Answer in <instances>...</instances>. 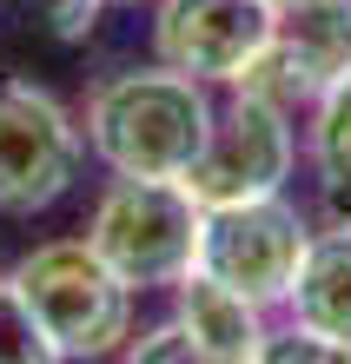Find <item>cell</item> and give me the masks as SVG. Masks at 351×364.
Returning a JSON list of instances; mask_svg holds the SVG:
<instances>
[{
	"label": "cell",
	"instance_id": "6da1fadb",
	"mask_svg": "<svg viewBox=\"0 0 351 364\" xmlns=\"http://www.w3.org/2000/svg\"><path fill=\"white\" fill-rule=\"evenodd\" d=\"M86 153L106 173H140V179H179L212 133V100L206 80L179 67H133L100 80L86 100Z\"/></svg>",
	"mask_w": 351,
	"mask_h": 364
},
{
	"label": "cell",
	"instance_id": "7a4b0ae2",
	"mask_svg": "<svg viewBox=\"0 0 351 364\" xmlns=\"http://www.w3.org/2000/svg\"><path fill=\"white\" fill-rule=\"evenodd\" d=\"M14 291L33 305L53 358H106L133 338V285L86 239H47L14 265Z\"/></svg>",
	"mask_w": 351,
	"mask_h": 364
},
{
	"label": "cell",
	"instance_id": "3957f363",
	"mask_svg": "<svg viewBox=\"0 0 351 364\" xmlns=\"http://www.w3.org/2000/svg\"><path fill=\"white\" fill-rule=\"evenodd\" d=\"M199 219H206V205L179 179L113 173V186L100 192L93 219H86V245L133 291H159V285L172 291L199 265Z\"/></svg>",
	"mask_w": 351,
	"mask_h": 364
},
{
	"label": "cell",
	"instance_id": "277c9868",
	"mask_svg": "<svg viewBox=\"0 0 351 364\" xmlns=\"http://www.w3.org/2000/svg\"><path fill=\"white\" fill-rule=\"evenodd\" d=\"M305 239H312V225H305V212L285 192L206 205V219H199V272H212L232 291H246L258 311H272L292 291Z\"/></svg>",
	"mask_w": 351,
	"mask_h": 364
},
{
	"label": "cell",
	"instance_id": "5b68a950",
	"mask_svg": "<svg viewBox=\"0 0 351 364\" xmlns=\"http://www.w3.org/2000/svg\"><path fill=\"white\" fill-rule=\"evenodd\" d=\"M298 159V133L292 113L272 100H258L246 87H232L226 106H212V133L199 146V159L179 173V186L199 205H232V199H266V192H285Z\"/></svg>",
	"mask_w": 351,
	"mask_h": 364
},
{
	"label": "cell",
	"instance_id": "8992f818",
	"mask_svg": "<svg viewBox=\"0 0 351 364\" xmlns=\"http://www.w3.org/2000/svg\"><path fill=\"white\" fill-rule=\"evenodd\" d=\"M80 119L47 87H27V80L0 87V212L27 219L67 199V186L80 179Z\"/></svg>",
	"mask_w": 351,
	"mask_h": 364
},
{
	"label": "cell",
	"instance_id": "52a82bcc",
	"mask_svg": "<svg viewBox=\"0 0 351 364\" xmlns=\"http://www.w3.org/2000/svg\"><path fill=\"white\" fill-rule=\"evenodd\" d=\"M338 73H351V0H278L272 40L232 80L258 100L305 113Z\"/></svg>",
	"mask_w": 351,
	"mask_h": 364
},
{
	"label": "cell",
	"instance_id": "ba28073f",
	"mask_svg": "<svg viewBox=\"0 0 351 364\" xmlns=\"http://www.w3.org/2000/svg\"><path fill=\"white\" fill-rule=\"evenodd\" d=\"M278 0H159L152 14V53L206 87H232L252 53L272 40Z\"/></svg>",
	"mask_w": 351,
	"mask_h": 364
},
{
	"label": "cell",
	"instance_id": "9c48e42d",
	"mask_svg": "<svg viewBox=\"0 0 351 364\" xmlns=\"http://www.w3.org/2000/svg\"><path fill=\"white\" fill-rule=\"evenodd\" d=\"M172 318L186 325L192 351L212 358V364H252L258 345H266V311H258L246 291L219 285V278L199 272V265L172 285Z\"/></svg>",
	"mask_w": 351,
	"mask_h": 364
},
{
	"label": "cell",
	"instance_id": "30bf717a",
	"mask_svg": "<svg viewBox=\"0 0 351 364\" xmlns=\"http://www.w3.org/2000/svg\"><path fill=\"white\" fill-rule=\"evenodd\" d=\"M285 311H292V325H312V331L338 338L351 351V219L305 239V259L292 272Z\"/></svg>",
	"mask_w": 351,
	"mask_h": 364
},
{
	"label": "cell",
	"instance_id": "8fae6325",
	"mask_svg": "<svg viewBox=\"0 0 351 364\" xmlns=\"http://www.w3.org/2000/svg\"><path fill=\"white\" fill-rule=\"evenodd\" d=\"M305 159L332 219H351V73H338L305 106Z\"/></svg>",
	"mask_w": 351,
	"mask_h": 364
},
{
	"label": "cell",
	"instance_id": "7c38bea8",
	"mask_svg": "<svg viewBox=\"0 0 351 364\" xmlns=\"http://www.w3.org/2000/svg\"><path fill=\"white\" fill-rule=\"evenodd\" d=\"M0 364H53V345L40 331L33 305L14 291V278H0Z\"/></svg>",
	"mask_w": 351,
	"mask_h": 364
},
{
	"label": "cell",
	"instance_id": "4fadbf2b",
	"mask_svg": "<svg viewBox=\"0 0 351 364\" xmlns=\"http://www.w3.org/2000/svg\"><path fill=\"white\" fill-rule=\"evenodd\" d=\"M351 358L338 338H325L312 325H292V331H266V345H258V364H338Z\"/></svg>",
	"mask_w": 351,
	"mask_h": 364
},
{
	"label": "cell",
	"instance_id": "5bb4252c",
	"mask_svg": "<svg viewBox=\"0 0 351 364\" xmlns=\"http://www.w3.org/2000/svg\"><path fill=\"white\" fill-rule=\"evenodd\" d=\"M126 351H133L140 364H159V358L199 364V351H192V338H186V325H179V318H166V325H152V331H146V338H133Z\"/></svg>",
	"mask_w": 351,
	"mask_h": 364
},
{
	"label": "cell",
	"instance_id": "9a60e30c",
	"mask_svg": "<svg viewBox=\"0 0 351 364\" xmlns=\"http://www.w3.org/2000/svg\"><path fill=\"white\" fill-rule=\"evenodd\" d=\"M100 7H140V0H100Z\"/></svg>",
	"mask_w": 351,
	"mask_h": 364
}]
</instances>
